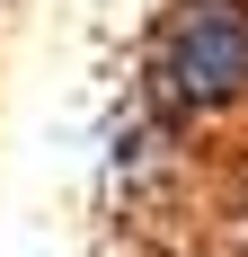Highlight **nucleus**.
Segmentation results:
<instances>
[{"label":"nucleus","mask_w":248,"mask_h":257,"mask_svg":"<svg viewBox=\"0 0 248 257\" xmlns=\"http://www.w3.org/2000/svg\"><path fill=\"white\" fill-rule=\"evenodd\" d=\"M204 257H248V169H230L204 213Z\"/></svg>","instance_id":"obj_2"},{"label":"nucleus","mask_w":248,"mask_h":257,"mask_svg":"<svg viewBox=\"0 0 248 257\" xmlns=\"http://www.w3.org/2000/svg\"><path fill=\"white\" fill-rule=\"evenodd\" d=\"M142 115L160 133H213L248 115V0H160L151 9Z\"/></svg>","instance_id":"obj_1"}]
</instances>
